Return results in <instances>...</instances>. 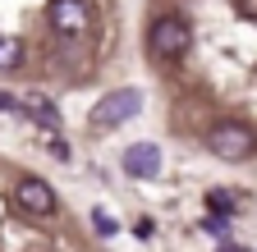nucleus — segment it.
Masks as SVG:
<instances>
[{
  "label": "nucleus",
  "instance_id": "f257e3e1",
  "mask_svg": "<svg viewBox=\"0 0 257 252\" xmlns=\"http://www.w3.org/2000/svg\"><path fill=\"white\" fill-rule=\"evenodd\" d=\"M207 147L220 156V161H243V156H252L257 138L243 129V124H216V129L207 133Z\"/></svg>",
  "mask_w": 257,
  "mask_h": 252
},
{
  "label": "nucleus",
  "instance_id": "f03ea898",
  "mask_svg": "<svg viewBox=\"0 0 257 252\" xmlns=\"http://www.w3.org/2000/svg\"><path fill=\"white\" fill-rule=\"evenodd\" d=\"M138 106H143V97L134 87H119V92H110V97H101L92 106V124H101V129H115V124H124V119H134L138 115Z\"/></svg>",
  "mask_w": 257,
  "mask_h": 252
},
{
  "label": "nucleus",
  "instance_id": "7ed1b4c3",
  "mask_svg": "<svg viewBox=\"0 0 257 252\" xmlns=\"http://www.w3.org/2000/svg\"><path fill=\"white\" fill-rule=\"evenodd\" d=\"M188 37H193V33H188V23L166 14V19H156V23H152L147 46H152L161 60H170V55H184V51H188Z\"/></svg>",
  "mask_w": 257,
  "mask_h": 252
},
{
  "label": "nucleus",
  "instance_id": "20e7f679",
  "mask_svg": "<svg viewBox=\"0 0 257 252\" xmlns=\"http://www.w3.org/2000/svg\"><path fill=\"white\" fill-rule=\"evenodd\" d=\"M87 23H92L87 0H55V5H51V28H55V33H64V37L87 33Z\"/></svg>",
  "mask_w": 257,
  "mask_h": 252
},
{
  "label": "nucleus",
  "instance_id": "39448f33",
  "mask_svg": "<svg viewBox=\"0 0 257 252\" xmlns=\"http://www.w3.org/2000/svg\"><path fill=\"white\" fill-rule=\"evenodd\" d=\"M14 202H19L23 215H51L55 211V193H51V183H42V179H23L14 188Z\"/></svg>",
  "mask_w": 257,
  "mask_h": 252
},
{
  "label": "nucleus",
  "instance_id": "423d86ee",
  "mask_svg": "<svg viewBox=\"0 0 257 252\" xmlns=\"http://www.w3.org/2000/svg\"><path fill=\"white\" fill-rule=\"evenodd\" d=\"M119 165H124L128 179H156L161 174V147L156 142H134V147L124 151Z\"/></svg>",
  "mask_w": 257,
  "mask_h": 252
},
{
  "label": "nucleus",
  "instance_id": "0eeeda50",
  "mask_svg": "<svg viewBox=\"0 0 257 252\" xmlns=\"http://www.w3.org/2000/svg\"><path fill=\"white\" fill-rule=\"evenodd\" d=\"M23 110H28L32 119H42V129H51V133L60 129V110H55L46 97H28V101H23Z\"/></svg>",
  "mask_w": 257,
  "mask_h": 252
},
{
  "label": "nucleus",
  "instance_id": "6e6552de",
  "mask_svg": "<svg viewBox=\"0 0 257 252\" xmlns=\"http://www.w3.org/2000/svg\"><path fill=\"white\" fill-rule=\"evenodd\" d=\"M23 65V46L14 37H0V69H19Z\"/></svg>",
  "mask_w": 257,
  "mask_h": 252
},
{
  "label": "nucleus",
  "instance_id": "1a4fd4ad",
  "mask_svg": "<svg viewBox=\"0 0 257 252\" xmlns=\"http://www.w3.org/2000/svg\"><path fill=\"white\" fill-rule=\"evenodd\" d=\"M92 225H96V229H101V234H115V220H110L106 211H92Z\"/></svg>",
  "mask_w": 257,
  "mask_h": 252
},
{
  "label": "nucleus",
  "instance_id": "9d476101",
  "mask_svg": "<svg viewBox=\"0 0 257 252\" xmlns=\"http://www.w3.org/2000/svg\"><path fill=\"white\" fill-rule=\"evenodd\" d=\"M211 206L216 211H234V193H211Z\"/></svg>",
  "mask_w": 257,
  "mask_h": 252
},
{
  "label": "nucleus",
  "instance_id": "9b49d317",
  "mask_svg": "<svg viewBox=\"0 0 257 252\" xmlns=\"http://www.w3.org/2000/svg\"><path fill=\"white\" fill-rule=\"evenodd\" d=\"M243 10H248V14H257V0H243Z\"/></svg>",
  "mask_w": 257,
  "mask_h": 252
},
{
  "label": "nucleus",
  "instance_id": "f8f14e48",
  "mask_svg": "<svg viewBox=\"0 0 257 252\" xmlns=\"http://www.w3.org/2000/svg\"><path fill=\"white\" fill-rule=\"evenodd\" d=\"M220 252H243V247H230V243H225V247H220Z\"/></svg>",
  "mask_w": 257,
  "mask_h": 252
}]
</instances>
